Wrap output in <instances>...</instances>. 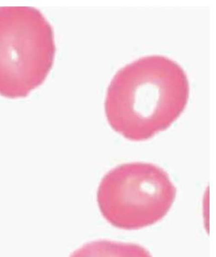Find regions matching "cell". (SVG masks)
Instances as JSON below:
<instances>
[{
    "label": "cell",
    "instance_id": "obj_1",
    "mask_svg": "<svg viewBox=\"0 0 216 257\" xmlns=\"http://www.w3.org/2000/svg\"><path fill=\"white\" fill-rule=\"evenodd\" d=\"M189 92L187 76L173 60L160 55L137 59L118 71L108 88V123L127 140H149L180 117Z\"/></svg>",
    "mask_w": 216,
    "mask_h": 257
},
{
    "label": "cell",
    "instance_id": "obj_2",
    "mask_svg": "<svg viewBox=\"0 0 216 257\" xmlns=\"http://www.w3.org/2000/svg\"><path fill=\"white\" fill-rule=\"evenodd\" d=\"M56 46L52 27L39 10L0 7V95L28 97L45 81Z\"/></svg>",
    "mask_w": 216,
    "mask_h": 257
},
{
    "label": "cell",
    "instance_id": "obj_3",
    "mask_svg": "<svg viewBox=\"0 0 216 257\" xmlns=\"http://www.w3.org/2000/svg\"><path fill=\"white\" fill-rule=\"evenodd\" d=\"M176 197V188L165 170L139 162L123 164L109 171L97 195L107 221L126 230L144 228L161 221Z\"/></svg>",
    "mask_w": 216,
    "mask_h": 257
},
{
    "label": "cell",
    "instance_id": "obj_4",
    "mask_svg": "<svg viewBox=\"0 0 216 257\" xmlns=\"http://www.w3.org/2000/svg\"><path fill=\"white\" fill-rule=\"evenodd\" d=\"M69 257H152L139 244L109 240L91 241L76 249Z\"/></svg>",
    "mask_w": 216,
    "mask_h": 257
}]
</instances>
